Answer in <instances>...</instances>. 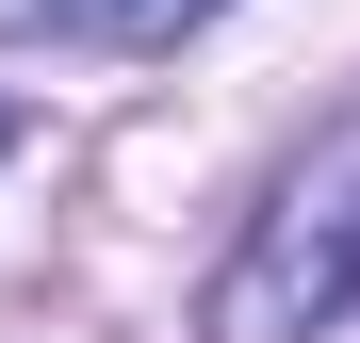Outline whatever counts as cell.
Segmentation results:
<instances>
[{"mask_svg": "<svg viewBox=\"0 0 360 343\" xmlns=\"http://www.w3.org/2000/svg\"><path fill=\"white\" fill-rule=\"evenodd\" d=\"M344 311H360V131L311 163V180H278V213L197 295V343H328Z\"/></svg>", "mask_w": 360, "mask_h": 343, "instance_id": "1", "label": "cell"}, {"mask_svg": "<svg viewBox=\"0 0 360 343\" xmlns=\"http://www.w3.org/2000/svg\"><path fill=\"white\" fill-rule=\"evenodd\" d=\"M0 147H17V114H0Z\"/></svg>", "mask_w": 360, "mask_h": 343, "instance_id": "3", "label": "cell"}, {"mask_svg": "<svg viewBox=\"0 0 360 343\" xmlns=\"http://www.w3.org/2000/svg\"><path fill=\"white\" fill-rule=\"evenodd\" d=\"M197 17H229V0H115V17H98V49H180Z\"/></svg>", "mask_w": 360, "mask_h": 343, "instance_id": "2", "label": "cell"}]
</instances>
